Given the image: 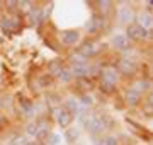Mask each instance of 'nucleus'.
Masks as SVG:
<instances>
[{"mask_svg": "<svg viewBox=\"0 0 153 145\" xmlns=\"http://www.w3.org/2000/svg\"><path fill=\"white\" fill-rule=\"evenodd\" d=\"M80 120H82L85 130H87L92 137H95V138L105 135L109 132V128L112 126V120H111L107 114H104V113H95V111H92V109H88Z\"/></svg>", "mask_w": 153, "mask_h": 145, "instance_id": "f257e3e1", "label": "nucleus"}, {"mask_svg": "<svg viewBox=\"0 0 153 145\" xmlns=\"http://www.w3.org/2000/svg\"><path fill=\"white\" fill-rule=\"evenodd\" d=\"M121 75L119 72L116 70L114 65H104V67L99 68V89L107 92V94H112L117 85L121 84Z\"/></svg>", "mask_w": 153, "mask_h": 145, "instance_id": "f03ea898", "label": "nucleus"}, {"mask_svg": "<svg viewBox=\"0 0 153 145\" xmlns=\"http://www.w3.org/2000/svg\"><path fill=\"white\" fill-rule=\"evenodd\" d=\"M116 70L119 72L121 78H134L138 77V72H140V65H138L136 60H131V58H123L119 56L117 61L114 63Z\"/></svg>", "mask_w": 153, "mask_h": 145, "instance_id": "7ed1b4c3", "label": "nucleus"}, {"mask_svg": "<svg viewBox=\"0 0 153 145\" xmlns=\"http://www.w3.org/2000/svg\"><path fill=\"white\" fill-rule=\"evenodd\" d=\"M104 48H105V45L97 41V39H85V41H80V45L75 48V51H78L87 60H92V58L100 55L104 51Z\"/></svg>", "mask_w": 153, "mask_h": 145, "instance_id": "20e7f679", "label": "nucleus"}, {"mask_svg": "<svg viewBox=\"0 0 153 145\" xmlns=\"http://www.w3.org/2000/svg\"><path fill=\"white\" fill-rule=\"evenodd\" d=\"M22 28V17L19 14H5V12H2L0 14V29L7 34H14L17 31H21Z\"/></svg>", "mask_w": 153, "mask_h": 145, "instance_id": "39448f33", "label": "nucleus"}, {"mask_svg": "<svg viewBox=\"0 0 153 145\" xmlns=\"http://www.w3.org/2000/svg\"><path fill=\"white\" fill-rule=\"evenodd\" d=\"M126 38L131 43H138V41H150L152 39V31L143 29L141 26H138L136 22H131L129 26H126Z\"/></svg>", "mask_w": 153, "mask_h": 145, "instance_id": "423d86ee", "label": "nucleus"}, {"mask_svg": "<svg viewBox=\"0 0 153 145\" xmlns=\"http://www.w3.org/2000/svg\"><path fill=\"white\" fill-rule=\"evenodd\" d=\"M134 16L136 12L128 4H119L117 7H114V17L121 26H129L131 22H134Z\"/></svg>", "mask_w": 153, "mask_h": 145, "instance_id": "0eeeda50", "label": "nucleus"}, {"mask_svg": "<svg viewBox=\"0 0 153 145\" xmlns=\"http://www.w3.org/2000/svg\"><path fill=\"white\" fill-rule=\"evenodd\" d=\"M58 38L65 48H76L82 41V33L78 29H63V31H60Z\"/></svg>", "mask_w": 153, "mask_h": 145, "instance_id": "6e6552de", "label": "nucleus"}, {"mask_svg": "<svg viewBox=\"0 0 153 145\" xmlns=\"http://www.w3.org/2000/svg\"><path fill=\"white\" fill-rule=\"evenodd\" d=\"M53 118H55V121H56V125L60 126V128H63V130H66V128H70L71 126V123H73V114H71L68 109H66L63 104L61 106H58V108H55L53 109Z\"/></svg>", "mask_w": 153, "mask_h": 145, "instance_id": "1a4fd4ad", "label": "nucleus"}, {"mask_svg": "<svg viewBox=\"0 0 153 145\" xmlns=\"http://www.w3.org/2000/svg\"><path fill=\"white\" fill-rule=\"evenodd\" d=\"M123 101H124V104L128 108L134 109V108H140V104H141V101H143V96L138 90H134L133 87L128 85L124 89V94H123Z\"/></svg>", "mask_w": 153, "mask_h": 145, "instance_id": "9d476101", "label": "nucleus"}, {"mask_svg": "<svg viewBox=\"0 0 153 145\" xmlns=\"http://www.w3.org/2000/svg\"><path fill=\"white\" fill-rule=\"evenodd\" d=\"M51 133V123L46 116H39L36 120V140L38 142H44L46 137Z\"/></svg>", "mask_w": 153, "mask_h": 145, "instance_id": "9b49d317", "label": "nucleus"}, {"mask_svg": "<svg viewBox=\"0 0 153 145\" xmlns=\"http://www.w3.org/2000/svg\"><path fill=\"white\" fill-rule=\"evenodd\" d=\"M111 46H112L114 50H117L119 53H124L126 50H129L133 46V43L126 38L124 33H116V34L111 36Z\"/></svg>", "mask_w": 153, "mask_h": 145, "instance_id": "f8f14e48", "label": "nucleus"}, {"mask_svg": "<svg viewBox=\"0 0 153 145\" xmlns=\"http://www.w3.org/2000/svg\"><path fill=\"white\" fill-rule=\"evenodd\" d=\"M104 29H105V19H102V17H99V16L90 17L87 26H85V31H87L88 36H97V34H100Z\"/></svg>", "mask_w": 153, "mask_h": 145, "instance_id": "ddd939ff", "label": "nucleus"}, {"mask_svg": "<svg viewBox=\"0 0 153 145\" xmlns=\"http://www.w3.org/2000/svg\"><path fill=\"white\" fill-rule=\"evenodd\" d=\"M129 87H133L134 90H138V92L145 97V96H148L150 92H152V80H150L148 77H136L131 82Z\"/></svg>", "mask_w": 153, "mask_h": 145, "instance_id": "4468645a", "label": "nucleus"}, {"mask_svg": "<svg viewBox=\"0 0 153 145\" xmlns=\"http://www.w3.org/2000/svg\"><path fill=\"white\" fill-rule=\"evenodd\" d=\"M63 106L73 114V118H82L83 114L88 111V109H83V108L78 104V101H76L75 97H66V99H63Z\"/></svg>", "mask_w": 153, "mask_h": 145, "instance_id": "2eb2a0df", "label": "nucleus"}, {"mask_svg": "<svg viewBox=\"0 0 153 145\" xmlns=\"http://www.w3.org/2000/svg\"><path fill=\"white\" fill-rule=\"evenodd\" d=\"M66 67V63L63 60H61V58H53V60H49L48 61V67H46V70H48V75H51V77L55 78H58L60 77V73L63 72V68Z\"/></svg>", "mask_w": 153, "mask_h": 145, "instance_id": "dca6fc26", "label": "nucleus"}, {"mask_svg": "<svg viewBox=\"0 0 153 145\" xmlns=\"http://www.w3.org/2000/svg\"><path fill=\"white\" fill-rule=\"evenodd\" d=\"M95 9H97V16L102 19L111 17V14L114 12V2L111 0H97L95 2Z\"/></svg>", "mask_w": 153, "mask_h": 145, "instance_id": "f3484780", "label": "nucleus"}, {"mask_svg": "<svg viewBox=\"0 0 153 145\" xmlns=\"http://www.w3.org/2000/svg\"><path fill=\"white\" fill-rule=\"evenodd\" d=\"M134 22L138 26H141L143 29L146 31H152L153 28V16H152V10H143V12H138L134 16Z\"/></svg>", "mask_w": 153, "mask_h": 145, "instance_id": "a211bd4d", "label": "nucleus"}, {"mask_svg": "<svg viewBox=\"0 0 153 145\" xmlns=\"http://www.w3.org/2000/svg\"><path fill=\"white\" fill-rule=\"evenodd\" d=\"M27 17H29V21H31V24H34V26L41 24L44 21V9H43V5H33V9L27 12Z\"/></svg>", "mask_w": 153, "mask_h": 145, "instance_id": "6ab92c4d", "label": "nucleus"}, {"mask_svg": "<svg viewBox=\"0 0 153 145\" xmlns=\"http://www.w3.org/2000/svg\"><path fill=\"white\" fill-rule=\"evenodd\" d=\"M73 84H75L76 89L80 90V94H88V92L94 89L90 78H75V80H73Z\"/></svg>", "mask_w": 153, "mask_h": 145, "instance_id": "aec40b11", "label": "nucleus"}, {"mask_svg": "<svg viewBox=\"0 0 153 145\" xmlns=\"http://www.w3.org/2000/svg\"><path fill=\"white\" fill-rule=\"evenodd\" d=\"M46 104H48V108L53 111L55 108L61 106L63 104V101H61V96L58 94V92H49V94H46Z\"/></svg>", "mask_w": 153, "mask_h": 145, "instance_id": "412c9836", "label": "nucleus"}, {"mask_svg": "<svg viewBox=\"0 0 153 145\" xmlns=\"http://www.w3.org/2000/svg\"><path fill=\"white\" fill-rule=\"evenodd\" d=\"M95 145H121L119 144V138L116 135H111V133H105L102 137H99Z\"/></svg>", "mask_w": 153, "mask_h": 145, "instance_id": "4be33fe9", "label": "nucleus"}, {"mask_svg": "<svg viewBox=\"0 0 153 145\" xmlns=\"http://www.w3.org/2000/svg\"><path fill=\"white\" fill-rule=\"evenodd\" d=\"M140 108L143 109V113H145L146 116H150V114L153 113V96L152 94L145 96L143 101H141V104H140Z\"/></svg>", "mask_w": 153, "mask_h": 145, "instance_id": "5701e85b", "label": "nucleus"}, {"mask_svg": "<svg viewBox=\"0 0 153 145\" xmlns=\"http://www.w3.org/2000/svg\"><path fill=\"white\" fill-rule=\"evenodd\" d=\"M56 80H60V82H63V84H71V82L75 80V77H73V73H71V70H70L68 65L63 68V72L60 73V77L56 78Z\"/></svg>", "mask_w": 153, "mask_h": 145, "instance_id": "b1692460", "label": "nucleus"}, {"mask_svg": "<svg viewBox=\"0 0 153 145\" xmlns=\"http://www.w3.org/2000/svg\"><path fill=\"white\" fill-rule=\"evenodd\" d=\"M22 133L26 135L27 138H36V120L29 121L27 125H26V128H24V132H22Z\"/></svg>", "mask_w": 153, "mask_h": 145, "instance_id": "393cba45", "label": "nucleus"}, {"mask_svg": "<svg viewBox=\"0 0 153 145\" xmlns=\"http://www.w3.org/2000/svg\"><path fill=\"white\" fill-rule=\"evenodd\" d=\"M78 137H80V130L75 128V126H70V128H66V140L68 142H76L78 140Z\"/></svg>", "mask_w": 153, "mask_h": 145, "instance_id": "a878e982", "label": "nucleus"}, {"mask_svg": "<svg viewBox=\"0 0 153 145\" xmlns=\"http://www.w3.org/2000/svg\"><path fill=\"white\" fill-rule=\"evenodd\" d=\"M61 140H60V135L55 133V132H51V133L46 137V140H44V145H58Z\"/></svg>", "mask_w": 153, "mask_h": 145, "instance_id": "bb28decb", "label": "nucleus"}, {"mask_svg": "<svg viewBox=\"0 0 153 145\" xmlns=\"http://www.w3.org/2000/svg\"><path fill=\"white\" fill-rule=\"evenodd\" d=\"M39 84H41V87H43V89H44V87H51V85L55 84V78L46 73V75H43V77L39 78Z\"/></svg>", "mask_w": 153, "mask_h": 145, "instance_id": "cd10ccee", "label": "nucleus"}, {"mask_svg": "<svg viewBox=\"0 0 153 145\" xmlns=\"http://www.w3.org/2000/svg\"><path fill=\"white\" fill-rule=\"evenodd\" d=\"M4 121H5V116H4V113L0 111V128H4L2 125H4Z\"/></svg>", "mask_w": 153, "mask_h": 145, "instance_id": "c85d7f7f", "label": "nucleus"}]
</instances>
